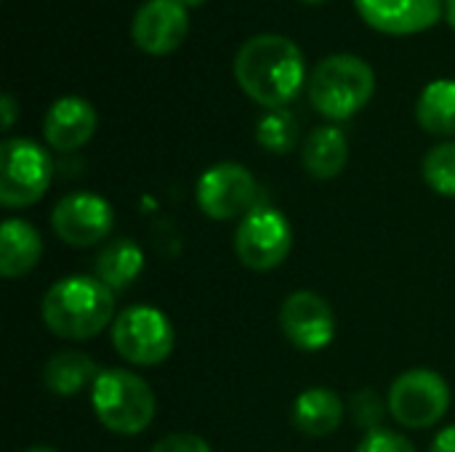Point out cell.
Masks as SVG:
<instances>
[{
	"instance_id": "obj_28",
	"label": "cell",
	"mask_w": 455,
	"mask_h": 452,
	"mask_svg": "<svg viewBox=\"0 0 455 452\" xmlns=\"http://www.w3.org/2000/svg\"><path fill=\"white\" fill-rule=\"evenodd\" d=\"M445 19L455 29V0H445Z\"/></svg>"
},
{
	"instance_id": "obj_27",
	"label": "cell",
	"mask_w": 455,
	"mask_h": 452,
	"mask_svg": "<svg viewBox=\"0 0 455 452\" xmlns=\"http://www.w3.org/2000/svg\"><path fill=\"white\" fill-rule=\"evenodd\" d=\"M429 452H455V426L443 429V432L435 437V442H432Z\"/></svg>"
},
{
	"instance_id": "obj_4",
	"label": "cell",
	"mask_w": 455,
	"mask_h": 452,
	"mask_svg": "<svg viewBox=\"0 0 455 452\" xmlns=\"http://www.w3.org/2000/svg\"><path fill=\"white\" fill-rule=\"evenodd\" d=\"M91 405L99 424L120 437H136L155 421L157 400L149 384L123 368L101 370L91 386Z\"/></svg>"
},
{
	"instance_id": "obj_8",
	"label": "cell",
	"mask_w": 455,
	"mask_h": 452,
	"mask_svg": "<svg viewBox=\"0 0 455 452\" xmlns=\"http://www.w3.org/2000/svg\"><path fill=\"white\" fill-rule=\"evenodd\" d=\"M291 248L293 229L277 208L256 205L240 218L235 232V253L243 266L253 272H272L288 258Z\"/></svg>"
},
{
	"instance_id": "obj_1",
	"label": "cell",
	"mask_w": 455,
	"mask_h": 452,
	"mask_svg": "<svg viewBox=\"0 0 455 452\" xmlns=\"http://www.w3.org/2000/svg\"><path fill=\"white\" fill-rule=\"evenodd\" d=\"M235 80L243 93L264 109H285L304 88V53L285 35H256L245 40L235 56Z\"/></svg>"
},
{
	"instance_id": "obj_14",
	"label": "cell",
	"mask_w": 455,
	"mask_h": 452,
	"mask_svg": "<svg viewBox=\"0 0 455 452\" xmlns=\"http://www.w3.org/2000/svg\"><path fill=\"white\" fill-rule=\"evenodd\" d=\"M96 133V109L83 96L56 99L43 120V136L56 152H75L85 147Z\"/></svg>"
},
{
	"instance_id": "obj_21",
	"label": "cell",
	"mask_w": 455,
	"mask_h": 452,
	"mask_svg": "<svg viewBox=\"0 0 455 452\" xmlns=\"http://www.w3.org/2000/svg\"><path fill=\"white\" fill-rule=\"evenodd\" d=\"M256 141L272 155H288L299 144V120L291 109H269L256 123Z\"/></svg>"
},
{
	"instance_id": "obj_15",
	"label": "cell",
	"mask_w": 455,
	"mask_h": 452,
	"mask_svg": "<svg viewBox=\"0 0 455 452\" xmlns=\"http://www.w3.org/2000/svg\"><path fill=\"white\" fill-rule=\"evenodd\" d=\"M341 418H344V402L333 389L312 386L293 400L291 421L296 432H301L304 437L312 440L331 437L341 426Z\"/></svg>"
},
{
	"instance_id": "obj_13",
	"label": "cell",
	"mask_w": 455,
	"mask_h": 452,
	"mask_svg": "<svg viewBox=\"0 0 455 452\" xmlns=\"http://www.w3.org/2000/svg\"><path fill=\"white\" fill-rule=\"evenodd\" d=\"M355 5L373 29L395 37L424 32L445 16V0H355Z\"/></svg>"
},
{
	"instance_id": "obj_23",
	"label": "cell",
	"mask_w": 455,
	"mask_h": 452,
	"mask_svg": "<svg viewBox=\"0 0 455 452\" xmlns=\"http://www.w3.org/2000/svg\"><path fill=\"white\" fill-rule=\"evenodd\" d=\"M357 452H419L413 448V442L400 434V432H392V429H373V432H365V437L360 440Z\"/></svg>"
},
{
	"instance_id": "obj_3",
	"label": "cell",
	"mask_w": 455,
	"mask_h": 452,
	"mask_svg": "<svg viewBox=\"0 0 455 452\" xmlns=\"http://www.w3.org/2000/svg\"><path fill=\"white\" fill-rule=\"evenodd\" d=\"M309 101L328 120L355 117L376 91L371 64L355 53H331L309 75Z\"/></svg>"
},
{
	"instance_id": "obj_26",
	"label": "cell",
	"mask_w": 455,
	"mask_h": 452,
	"mask_svg": "<svg viewBox=\"0 0 455 452\" xmlns=\"http://www.w3.org/2000/svg\"><path fill=\"white\" fill-rule=\"evenodd\" d=\"M0 112H3V131H11L13 123H16V99L11 93H3L0 96Z\"/></svg>"
},
{
	"instance_id": "obj_11",
	"label": "cell",
	"mask_w": 455,
	"mask_h": 452,
	"mask_svg": "<svg viewBox=\"0 0 455 452\" xmlns=\"http://www.w3.org/2000/svg\"><path fill=\"white\" fill-rule=\"evenodd\" d=\"M283 336L299 352H323L336 338V314L315 290H293L280 306Z\"/></svg>"
},
{
	"instance_id": "obj_30",
	"label": "cell",
	"mask_w": 455,
	"mask_h": 452,
	"mask_svg": "<svg viewBox=\"0 0 455 452\" xmlns=\"http://www.w3.org/2000/svg\"><path fill=\"white\" fill-rule=\"evenodd\" d=\"M181 3H184L187 8H197V5H203L205 0H181Z\"/></svg>"
},
{
	"instance_id": "obj_10",
	"label": "cell",
	"mask_w": 455,
	"mask_h": 452,
	"mask_svg": "<svg viewBox=\"0 0 455 452\" xmlns=\"http://www.w3.org/2000/svg\"><path fill=\"white\" fill-rule=\"evenodd\" d=\"M51 226L61 242L72 248H91L112 232L115 213L104 197L93 192H72L53 205Z\"/></svg>"
},
{
	"instance_id": "obj_20",
	"label": "cell",
	"mask_w": 455,
	"mask_h": 452,
	"mask_svg": "<svg viewBox=\"0 0 455 452\" xmlns=\"http://www.w3.org/2000/svg\"><path fill=\"white\" fill-rule=\"evenodd\" d=\"M416 120L432 136H455V80L440 77L421 91Z\"/></svg>"
},
{
	"instance_id": "obj_5",
	"label": "cell",
	"mask_w": 455,
	"mask_h": 452,
	"mask_svg": "<svg viewBox=\"0 0 455 452\" xmlns=\"http://www.w3.org/2000/svg\"><path fill=\"white\" fill-rule=\"evenodd\" d=\"M51 155L32 139H5L0 144V202L3 208H29L51 186Z\"/></svg>"
},
{
	"instance_id": "obj_12",
	"label": "cell",
	"mask_w": 455,
	"mask_h": 452,
	"mask_svg": "<svg viewBox=\"0 0 455 452\" xmlns=\"http://www.w3.org/2000/svg\"><path fill=\"white\" fill-rule=\"evenodd\" d=\"M133 43L149 56H168L189 35V8L181 0H147L131 21Z\"/></svg>"
},
{
	"instance_id": "obj_2",
	"label": "cell",
	"mask_w": 455,
	"mask_h": 452,
	"mask_svg": "<svg viewBox=\"0 0 455 452\" xmlns=\"http://www.w3.org/2000/svg\"><path fill=\"white\" fill-rule=\"evenodd\" d=\"M40 312L53 336L64 341H85L115 322V296L96 277L72 274L48 288Z\"/></svg>"
},
{
	"instance_id": "obj_19",
	"label": "cell",
	"mask_w": 455,
	"mask_h": 452,
	"mask_svg": "<svg viewBox=\"0 0 455 452\" xmlns=\"http://www.w3.org/2000/svg\"><path fill=\"white\" fill-rule=\"evenodd\" d=\"M141 272L144 250L128 237L107 242V248H101V253L96 256V280L104 282L112 293L131 288Z\"/></svg>"
},
{
	"instance_id": "obj_17",
	"label": "cell",
	"mask_w": 455,
	"mask_h": 452,
	"mask_svg": "<svg viewBox=\"0 0 455 452\" xmlns=\"http://www.w3.org/2000/svg\"><path fill=\"white\" fill-rule=\"evenodd\" d=\"M349 160V141L341 128L336 125H320L315 128L304 147H301V163L312 178L328 181L336 178Z\"/></svg>"
},
{
	"instance_id": "obj_24",
	"label": "cell",
	"mask_w": 455,
	"mask_h": 452,
	"mask_svg": "<svg viewBox=\"0 0 455 452\" xmlns=\"http://www.w3.org/2000/svg\"><path fill=\"white\" fill-rule=\"evenodd\" d=\"M152 452H213L211 445L197 437V434H189V432H176V434H168L163 437Z\"/></svg>"
},
{
	"instance_id": "obj_22",
	"label": "cell",
	"mask_w": 455,
	"mask_h": 452,
	"mask_svg": "<svg viewBox=\"0 0 455 452\" xmlns=\"http://www.w3.org/2000/svg\"><path fill=\"white\" fill-rule=\"evenodd\" d=\"M424 181L443 197H455V141L437 144L421 165Z\"/></svg>"
},
{
	"instance_id": "obj_16",
	"label": "cell",
	"mask_w": 455,
	"mask_h": 452,
	"mask_svg": "<svg viewBox=\"0 0 455 452\" xmlns=\"http://www.w3.org/2000/svg\"><path fill=\"white\" fill-rule=\"evenodd\" d=\"M43 256L40 232L24 218H8L0 226V274L5 280L21 277L37 266Z\"/></svg>"
},
{
	"instance_id": "obj_29",
	"label": "cell",
	"mask_w": 455,
	"mask_h": 452,
	"mask_svg": "<svg viewBox=\"0 0 455 452\" xmlns=\"http://www.w3.org/2000/svg\"><path fill=\"white\" fill-rule=\"evenodd\" d=\"M27 452H59V450H53V448H48V445H35V448H29Z\"/></svg>"
},
{
	"instance_id": "obj_25",
	"label": "cell",
	"mask_w": 455,
	"mask_h": 452,
	"mask_svg": "<svg viewBox=\"0 0 455 452\" xmlns=\"http://www.w3.org/2000/svg\"><path fill=\"white\" fill-rule=\"evenodd\" d=\"M379 405H381V402H379L376 394H371V392H363V394L355 397V418H357V424H363L368 432L381 429V426H379L381 413H371V408H379Z\"/></svg>"
},
{
	"instance_id": "obj_7",
	"label": "cell",
	"mask_w": 455,
	"mask_h": 452,
	"mask_svg": "<svg viewBox=\"0 0 455 452\" xmlns=\"http://www.w3.org/2000/svg\"><path fill=\"white\" fill-rule=\"evenodd\" d=\"M389 413L405 429H432L451 408L448 381L427 368L405 370L389 386Z\"/></svg>"
},
{
	"instance_id": "obj_6",
	"label": "cell",
	"mask_w": 455,
	"mask_h": 452,
	"mask_svg": "<svg viewBox=\"0 0 455 452\" xmlns=\"http://www.w3.org/2000/svg\"><path fill=\"white\" fill-rule=\"evenodd\" d=\"M173 325L155 306H128L112 322V344L115 352L139 368H155L165 362L173 352Z\"/></svg>"
},
{
	"instance_id": "obj_18",
	"label": "cell",
	"mask_w": 455,
	"mask_h": 452,
	"mask_svg": "<svg viewBox=\"0 0 455 452\" xmlns=\"http://www.w3.org/2000/svg\"><path fill=\"white\" fill-rule=\"evenodd\" d=\"M99 373L101 370L85 352L64 349V352L53 354L48 360V365L43 368V384L56 397H75L85 386H93Z\"/></svg>"
},
{
	"instance_id": "obj_31",
	"label": "cell",
	"mask_w": 455,
	"mask_h": 452,
	"mask_svg": "<svg viewBox=\"0 0 455 452\" xmlns=\"http://www.w3.org/2000/svg\"><path fill=\"white\" fill-rule=\"evenodd\" d=\"M304 3H325V0H304Z\"/></svg>"
},
{
	"instance_id": "obj_9",
	"label": "cell",
	"mask_w": 455,
	"mask_h": 452,
	"mask_svg": "<svg viewBox=\"0 0 455 452\" xmlns=\"http://www.w3.org/2000/svg\"><path fill=\"white\" fill-rule=\"evenodd\" d=\"M256 178L240 163H219L211 165L197 178V205L213 221L243 218L256 208Z\"/></svg>"
}]
</instances>
